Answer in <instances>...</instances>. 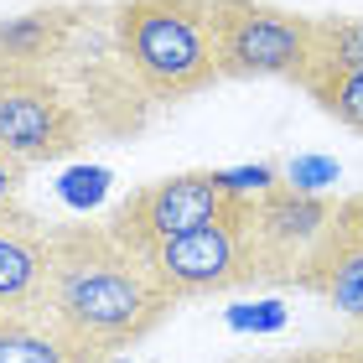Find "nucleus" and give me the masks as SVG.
<instances>
[{
  "label": "nucleus",
  "mask_w": 363,
  "mask_h": 363,
  "mask_svg": "<svg viewBox=\"0 0 363 363\" xmlns=\"http://www.w3.org/2000/svg\"><path fill=\"white\" fill-rule=\"evenodd\" d=\"M37 306L89 363H114L125 348H140L177 311L151 265L104 223H52Z\"/></svg>",
  "instance_id": "nucleus-1"
},
{
  "label": "nucleus",
  "mask_w": 363,
  "mask_h": 363,
  "mask_svg": "<svg viewBox=\"0 0 363 363\" xmlns=\"http://www.w3.org/2000/svg\"><path fill=\"white\" fill-rule=\"evenodd\" d=\"M109 42L130 89L151 114L223 84L208 0H114Z\"/></svg>",
  "instance_id": "nucleus-2"
},
{
  "label": "nucleus",
  "mask_w": 363,
  "mask_h": 363,
  "mask_svg": "<svg viewBox=\"0 0 363 363\" xmlns=\"http://www.w3.org/2000/svg\"><path fill=\"white\" fill-rule=\"evenodd\" d=\"M151 275L172 301H197V296H239V291H265L291 286V265L270 250L265 228L255 218V197H234L218 218L197 223L192 234L145 255Z\"/></svg>",
  "instance_id": "nucleus-3"
},
{
  "label": "nucleus",
  "mask_w": 363,
  "mask_h": 363,
  "mask_svg": "<svg viewBox=\"0 0 363 363\" xmlns=\"http://www.w3.org/2000/svg\"><path fill=\"white\" fill-rule=\"evenodd\" d=\"M213 6V47H218L223 84H301L317 47V16L270 6V0H208Z\"/></svg>",
  "instance_id": "nucleus-4"
},
{
  "label": "nucleus",
  "mask_w": 363,
  "mask_h": 363,
  "mask_svg": "<svg viewBox=\"0 0 363 363\" xmlns=\"http://www.w3.org/2000/svg\"><path fill=\"white\" fill-rule=\"evenodd\" d=\"M94 125L62 78L42 68H11L0 62V145L26 167H52L89 145Z\"/></svg>",
  "instance_id": "nucleus-5"
},
{
  "label": "nucleus",
  "mask_w": 363,
  "mask_h": 363,
  "mask_svg": "<svg viewBox=\"0 0 363 363\" xmlns=\"http://www.w3.org/2000/svg\"><path fill=\"white\" fill-rule=\"evenodd\" d=\"M234 197H244V192L228 187L223 172H172L161 182H145V187L125 192L120 203L109 208L104 228L125 250H135L145 259L151 250L192 234L197 223L218 218L223 208H234Z\"/></svg>",
  "instance_id": "nucleus-6"
},
{
  "label": "nucleus",
  "mask_w": 363,
  "mask_h": 363,
  "mask_svg": "<svg viewBox=\"0 0 363 363\" xmlns=\"http://www.w3.org/2000/svg\"><path fill=\"white\" fill-rule=\"evenodd\" d=\"M291 286L301 296H317L337 317H348L363 337V192L333 197V218L301 255Z\"/></svg>",
  "instance_id": "nucleus-7"
},
{
  "label": "nucleus",
  "mask_w": 363,
  "mask_h": 363,
  "mask_svg": "<svg viewBox=\"0 0 363 363\" xmlns=\"http://www.w3.org/2000/svg\"><path fill=\"white\" fill-rule=\"evenodd\" d=\"M47 250H52V223H42L21 203L0 208V317L37 306L47 280Z\"/></svg>",
  "instance_id": "nucleus-8"
},
{
  "label": "nucleus",
  "mask_w": 363,
  "mask_h": 363,
  "mask_svg": "<svg viewBox=\"0 0 363 363\" xmlns=\"http://www.w3.org/2000/svg\"><path fill=\"white\" fill-rule=\"evenodd\" d=\"M255 218H259V228H265L270 250L286 259L291 275H296L301 255L317 244V234L327 228V218H333V197L301 192V187H291V182H275V187L255 192Z\"/></svg>",
  "instance_id": "nucleus-9"
},
{
  "label": "nucleus",
  "mask_w": 363,
  "mask_h": 363,
  "mask_svg": "<svg viewBox=\"0 0 363 363\" xmlns=\"http://www.w3.org/2000/svg\"><path fill=\"white\" fill-rule=\"evenodd\" d=\"M84 16H89V6H37V11L6 16L0 21V62L52 73L62 52H68L73 31L84 26Z\"/></svg>",
  "instance_id": "nucleus-10"
},
{
  "label": "nucleus",
  "mask_w": 363,
  "mask_h": 363,
  "mask_svg": "<svg viewBox=\"0 0 363 363\" xmlns=\"http://www.w3.org/2000/svg\"><path fill=\"white\" fill-rule=\"evenodd\" d=\"M0 363H89L42 306L0 317Z\"/></svg>",
  "instance_id": "nucleus-11"
},
{
  "label": "nucleus",
  "mask_w": 363,
  "mask_h": 363,
  "mask_svg": "<svg viewBox=\"0 0 363 363\" xmlns=\"http://www.w3.org/2000/svg\"><path fill=\"white\" fill-rule=\"evenodd\" d=\"M363 68V16H317V47H311V68L301 73L306 89L311 78L327 73H358Z\"/></svg>",
  "instance_id": "nucleus-12"
},
{
  "label": "nucleus",
  "mask_w": 363,
  "mask_h": 363,
  "mask_svg": "<svg viewBox=\"0 0 363 363\" xmlns=\"http://www.w3.org/2000/svg\"><path fill=\"white\" fill-rule=\"evenodd\" d=\"M301 94L327 114V120H337L342 130L363 135V68H358V73H327V78H311Z\"/></svg>",
  "instance_id": "nucleus-13"
},
{
  "label": "nucleus",
  "mask_w": 363,
  "mask_h": 363,
  "mask_svg": "<svg viewBox=\"0 0 363 363\" xmlns=\"http://www.w3.org/2000/svg\"><path fill=\"white\" fill-rule=\"evenodd\" d=\"M234 363H363V337L348 342H311V348H286V353H255Z\"/></svg>",
  "instance_id": "nucleus-14"
},
{
  "label": "nucleus",
  "mask_w": 363,
  "mask_h": 363,
  "mask_svg": "<svg viewBox=\"0 0 363 363\" xmlns=\"http://www.w3.org/2000/svg\"><path fill=\"white\" fill-rule=\"evenodd\" d=\"M26 177H31V167H26L21 156H11L6 145H0V208H6V203H21Z\"/></svg>",
  "instance_id": "nucleus-15"
},
{
  "label": "nucleus",
  "mask_w": 363,
  "mask_h": 363,
  "mask_svg": "<svg viewBox=\"0 0 363 363\" xmlns=\"http://www.w3.org/2000/svg\"><path fill=\"white\" fill-rule=\"evenodd\" d=\"M327 182H337L333 161H296L291 167V187H301V192H317V187H327Z\"/></svg>",
  "instance_id": "nucleus-16"
}]
</instances>
